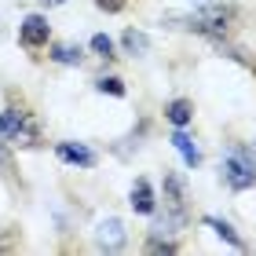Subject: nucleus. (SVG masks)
Wrapping results in <instances>:
<instances>
[{
	"label": "nucleus",
	"instance_id": "obj_1",
	"mask_svg": "<svg viewBox=\"0 0 256 256\" xmlns=\"http://www.w3.org/2000/svg\"><path fill=\"white\" fill-rule=\"evenodd\" d=\"M165 22H180V30H194V33H205V37H224L230 11L220 4H205L194 15H165Z\"/></svg>",
	"mask_w": 256,
	"mask_h": 256
},
{
	"label": "nucleus",
	"instance_id": "obj_2",
	"mask_svg": "<svg viewBox=\"0 0 256 256\" xmlns=\"http://www.w3.org/2000/svg\"><path fill=\"white\" fill-rule=\"evenodd\" d=\"M224 183L230 190H249L256 183V154L249 146H234L224 158Z\"/></svg>",
	"mask_w": 256,
	"mask_h": 256
},
{
	"label": "nucleus",
	"instance_id": "obj_3",
	"mask_svg": "<svg viewBox=\"0 0 256 256\" xmlns=\"http://www.w3.org/2000/svg\"><path fill=\"white\" fill-rule=\"evenodd\" d=\"M0 139H4V143H33V139H37V128H33L30 114H18L15 106L0 110Z\"/></svg>",
	"mask_w": 256,
	"mask_h": 256
},
{
	"label": "nucleus",
	"instance_id": "obj_4",
	"mask_svg": "<svg viewBox=\"0 0 256 256\" xmlns=\"http://www.w3.org/2000/svg\"><path fill=\"white\" fill-rule=\"evenodd\" d=\"M18 44L22 48H48L52 44V26H48V15H26L18 22Z\"/></svg>",
	"mask_w": 256,
	"mask_h": 256
},
{
	"label": "nucleus",
	"instance_id": "obj_5",
	"mask_svg": "<svg viewBox=\"0 0 256 256\" xmlns=\"http://www.w3.org/2000/svg\"><path fill=\"white\" fill-rule=\"evenodd\" d=\"M124 242H128V230H124V224L118 216L99 220V227H96V249L99 252H121Z\"/></svg>",
	"mask_w": 256,
	"mask_h": 256
},
{
	"label": "nucleus",
	"instance_id": "obj_6",
	"mask_svg": "<svg viewBox=\"0 0 256 256\" xmlns=\"http://www.w3.org/2000/svg\"><path fill=\"white\" fill-rule=\"evenodd\" d=\"M55 158H59L62 165H70V168H96V165H99L96 150L84 146V143H74V139H62V143H55Z\"/></svg>",
	"mask_w": 256,
	"mask_h": 256
},
{
	"label": "nucleus",
	"instance_id": "obj_7",
	"mask_svg": "<svg viewBox=\"0 0 256 256\" xmlns=\"http://www.w3.org/2000/svg\"><path fill=\"white\" fill-rule=\"evenodd\" d=\"M128 205H132L139 216H154V212H158V194H154V187H150V180H136V183H132Z\"/></svg>",
	"mask_w": 256,
	"mask_h": 256
},
{
	"label": "nucleus",
	"instance_id": "obj_8",
	"mask_svg": "<svg viewBox=\"0 0 256 256\" xmlns=\"http://www.w3.org/2000/svg\"><path fill=\"white\" fill-rule=\"evenodd\" d=\"M172 146L180 150V158H183V165H187V168H198V165H202V146H198L194 136H187L183 128L172 132Z\"/></svg>",
	"mask_w": 256,
	"mask_h": 256
},
{
	"label": "nucleus",
	"instance_id": "obj_9",
	"mask_svg": "<svg viewBox=\"0 0 256 256\" xmlns=\"http://www.w3.org/2000/svg\"><path fill=\"white\" fill-rule=\"evenodd\" d=\"M165 208L187 212V183H183L176 172H165Z\"/></svg>",
	"mask_w": 256,
	"mask_h": 256
},
{
	"label": "nucleus",
	"instance_id": "obj_10",
	"mask_svg": "<svg viewBox=\"0 0 256 256\" xmlns=\"http://www.w3.org/2000/svg\"><path fill=\"white\" fill-rule=\"evenodd\" d=\"M121 48H124V55H132V59H143L150 52V37L143 30H124L121 33Z\"/></svg>",
	"mask_w": 256,
	"mask_h": 256
},
{
	"label": "nucleus",
	"instance_id": "obj_11",
	"mask_svg": "<svg viewBox=\"0 0 256 256\" xmlns=\"http://www.w3.org/2000/svg\"><path fill=\"white\" fill-rule=\"evenodd\" d=\"M165 118L176 124V128H187L194 121V102L190 99H172L168 106H165Z\"/></svg>",
	"mask_w": 256,
	"mask_h": 256
},
{
	"label": "nucleus",
	"instance_id": "obj_12",
	"mask_svg": "<svg viewBox=\"0 0 256 256\" xmlns=\"http://www.w3.org/2000/svg\"><path fill=\"white\" fill-rule=\"evenodd\" d=\"M205 227H212V230H216V234L227 242L230 249H246V242H242V234H238V230L227 224V220H220V216H205Z\"/></svg>",
	"mask_w": 256,
	"mask_h": 256
},
{
	"label": "nucleus",
	"instance_id": "obj_13",
	"mask_svg": "<svg viewBox=\"0 0 256 256\" xmlns=\"http://www.w3.org/2000/svg\"><path fill=\"white\" fill-rule=\"evenodd\" d=\"M52 62H59V66H80L84 62V52L77 48V44H52Z\"/></svg>",
	"mask_w": 256,
	"mask_h": 256
},
{
	"label": "nucleus",
	"instance_id": "obj_14",
	"mask_svg": "<svg viewBox=\"0 0 256 256\" xmlns=\"http://www.w3.org/2000/svg\"><path fill=\"white\" fill-rule=\"evenodd\" d=\"M96 88L102 92V96H114V99H124V80L121 77H99Z\"/></svg>",
	"mask_w": 256,
	"mask_h": 256
},
{
	"label": "nucleus",
	"instance_id": "obj_15",
	"mask_svg": "<svg viewBox=\"0 0 256 256\" xmlns=\"http://www.w3.org/2000/svg\"><path fill=\"white\" fill-rule=\"evenodd\" d=\"M92 52L99 55V59H114V40L106 37V33H96V37H92V44H88Z\"/></svg>",
	"mask_w": 256,
	"mask_h": 256
},
{
	"label": "nucleus",
	"instance_id": "obj_16",
	"mask_svg": "<svg viewBox=\"0 0 256 256\" xmlns=\"http://www.w3.org/2000/svg\"><path fill=\"white\" fill-rule=\"evenodd\" d=\"M146 252L172 256V252H176V242H168V238H161V234H150V242H146Z\"/></svg>",
	"mask_w": 256,
	"mask_h": 256
},
{
	"label": "nucleus",
	"instance_id": "obj_17",
	"mask_svg": "<svg viewBox=\"0 0 256 256\" xmlns=\"http://www.w3.org/2000/svg\"><path fill=\"white\" fill-rule=\"evenodd\" d=\"M96 8H99V11H110V15H118V11L124 8V0H96Z\"/></svg>",
	"mask_w": 256,
	"mask_h": 256
},
{
	"label": "nucleus",
	"instance_id": "obj_18",
	"mask_svg": "<svg viewBox=\"0 0 256 256\" xmlns=\"http://www.w3.org/2000/svg\"><path fill=\"white\" fill-rule=\"evenodd\" d=\"M11 168V161H8V143L0 139V172H8Z\"/></svg>",
	"mask_w": 256,
	"mask_h": 256
},
{
	"label": "nucleus",
	"instance_id": "obj_19",
	"mask_svg": "<svg viewBox=\"0 0 256 256\" xmlns=\"http://www.w3.org/2000/svg\"><path fill=\"white\" fill-rule=\"evenodd\" d=\"M44 4H48V8H59V4H66V0H44Z\"/></svg>",
	"mask_w": 256,
	"mask_h": 256
},
{
	"label": "nucleus",
	"instance_id": "obj_20",
	"mask_svg": "<svg viewBox=\"0 0 256 256\" xmlns=\"http://www.w3.org/2000/svg\"><path fill=\"white\" fill-rule=\"evenodd\" d=\"M0 249H8V246H4V242H0Z\"/></svg>",
	"mask_w": 256,
	"mask_h": 256
}]
</instances>
